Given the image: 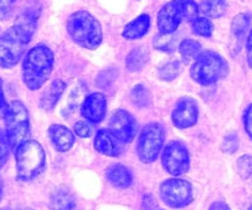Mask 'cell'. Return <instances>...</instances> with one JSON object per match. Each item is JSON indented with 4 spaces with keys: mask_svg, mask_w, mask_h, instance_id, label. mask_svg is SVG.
<instances>
[{
    "mask_svg": "<svg viewBox=\"0 0 252 210\" xmlns=\"http://www.w3.org/2000/svg\"><path fill=\"white\" fill-rule=\"evenodd\" d=\"M244 127L252 140V103L246 108L245 113H244Z\"/></svg>",
    "mask_w": 252,
    "mask_h": 210,
    "instance_id": "obj_33",
    "label": "cell"
},
{
    "mask_svg": "<svg viewBox=\"0 0 252 210\" xmlns=\"http://www.w3.org/2000/svg\"><path fill=\"white\" fill-rule=\"evenodd\" d=\"M209 210H230V208L223 202H216V203L212 204Z\"/></svg>",
    "mask_w": 252,
    "mask_h": 210,
    "instance_id": "obj_35",
    "label": "cell"
},
{
    "mask_svg": "<svg viewBox=\"0 0 252 210\" xmlns=\"http://www.w3.org/2000/svg\"><path fill=\"white\" fill-rule=\"evenodd\" d=\"M66 31L74 43L85 49H96L102 42V29L95 16L85 10L73 12L66 20Z\"/></svg>",
    "mask_w": 252,
    "mask_h": 210,
    "instance_id": "obj_2",
    "label": "cell"
},
{
    "mask_svg": "<svg viewBox=\"0 0 252 210\" xmlns=\"http://www.w3.org/2000/svg\"><path fill=\"white\" fill-rule=\"evenodd\" d=\"M150 98H152V96H150L149 90L143 85L135 86L130 92V100L133 101L135 106H139V107H145V106L149 105Z\"/></svg>",
    "mask_w": 252,
    "mask_h": 210,
    "instance_id": "obj_26",
    "label": "cell"
},
{
    "mask_svg": "<svg viewBox=\"0 0 252 210\" xmlns=\"http://www.w3.org/2000/svg\"><path fill=\"white\" fill-rule=\"evenodd\" d=\"M16 176L21 182H29L38 177L46 167V152L36 140L29 139L15 150Z\"/></svg>",
    "mask_w": 252,
    "mask_h": 210,
    "instance_id": "obj_3",
    "label": "cell"
},
{
    "mask_svg": "<svg viewBox=\"0 0 252 210\" xmlns=\"http://www.w3.org/2000/svg\"><path fill=\"white\" fill-rule=\"evenodd\" d=\"M65 83L62 80H54L52 81L51 85L47 88V90L44 91L43 95H42L41 101H39V105L43 108L44 111H52L56 105L58 103L59 98L63 95L64 90H65Z\"/></svg>",
    "mask_w": 252,
    "mask_h": 210,
    "instance_id": "obj_18",
    "label": "cell"
},
{
    "mask_svg": "<svg viewBox=\"0 0 252 210\" xmlns=\"http://www.w3.org/2000/svg\"><path fill=\"white\" fill-rule=\"evenodd\" d=\"M160 197L171 208H184L193 201L192 184L181 179L166 180L160 184Z\"/></svg>",
    "mask_w": 252,
    "mask_h": 210,
    "instance_id": "obj_9",
    "label": "cell"
},
{
    "mask_svg": "<svg viewBox=\"0 0 252 210\" xmlns=\"http://www.w3.org/2000/svg\"><path fill=\"white\" fill-rule=\"evenodd\" d=\"M161 162L166 172L175 177L182 176L189 169V154L181 142L172 140L162 150Z\"/></svg>",
    "mask_w": 252,
    "mask_h": 210,
    "instance_id": "obj_10",
    "label": "cell"
},
{
    "mask_svg": "<svg viewBox=\"0 0 252 210\" xmlns=\"http://www.w3.org/2000/svg\"><path fill=\"white\" fill-rule=\"evenodd\" d=\"M52 210H73L75 208V198L68 189H57L51 197Z\"/></svg>",
    "mask_w": 252,
    "mask_h": 210,
    "instance_id": "obj_19",
    "label": "cell"
},
{
    "mask_svg": "<svg viewBox=\"0 0 252 210\" xmlns=\"http://www.w3.org/2000/svg\"><path fill=\"white\" fill-rule=\"evenodd\" d=\"M174 34V33H172ZM172 34H162L160 33L159 36L154 38V47L159 51L167 52V53H171L175 49V43H176V38H175Z\"/></svg>",
    "mask_w": 252,
    "mask_h": 210,
    "instance_id": "obj_27",
    "label": "cell"
},
{
    "mask_svg": "<svg viewBox=\"0 0 252 210\" xmlns=\"http://www.w3.org/2000/svg\"><path fill=\"white\" fill-rule=\"evenodd\" d=\"M246 56H248L249 66L252 69V30L249 33L248 41H246Z\"/></svg>",
    "mask_w": 252,
    "mask_h": 210,
    "instance_id": "obj_34",
    "label": "cell"
},
{
    "mask_svg": "<svg viewBox=\"0 0 252 210\" xmlns=\"http://www.w3.org/2000/svg\"><path fill=\"white\" fill-rule=\"evenodd\" d=\"M48 135L52 144L61 152L70 150L75 143V137H74L73 132L61 124H52L48 128Z\"/></svg>",
    "mask_w": 252,
    "mask_h": 210,
    "instance_id": "obj_15",
    "label": "cell"
},
{
    "mask_svg": "<svg viewBox=\"0 0 252 210\" xmlns=\"http://www.w3.org/2000/svg\"><path fill=\"white\" fill-rule=\"evenodd\" d=\"M236 169H238V174L240 175L241 179L246 180L252 175V156L251 155H244V156L239 157L238 162H236Z\"/></svg>",
    "mask_w": 252,
    "mask_h": 210,
    "instance_id": "obj_28",
    "label": "cell"
},
{
    "mask_svg": "<svg viewBox=\"0 0 252 210\" xmlns=\"http://www.w3.org/2000/svg\"><path fill=\"white\" fill-rule=\"evenodd\" d=\"M229 74V64L219 53L206 51L199 53L191 68V78L203 86L213 85Z\"/></svg>",
    "mask_w": 252,
    "mask_h": 210,
    "instance_id": "obj_5",
    "label": "cell"
},
{
    "mask_svg": "<svg viewBox=\"0 0 252 210\" xmlns=\"http://www.w3.org/2000/svg\"><path fill=\"white\" fill-rule=\"evenodd\" d=\"M198 103L192 97H182L177 101L172 111V123L179 129L193 127L198 120Z\"/></svg>",
    "mask_w": 252,
    "mask_h": 210,
    "instance_id": "obj_12",
    "label": "cell"
},
{
    "mask_svg": "<svg viewBox=\"0 0 252 210\" xmlns=\"http://www.w3.org/2000/svg\"><path fill=\"white\" fill-rule=\"evenodd\" d=\"M248 210H252V206H251V207H250V208H249Z\"/></svg>",
    "mask_w": 252,
    "mask_h": 210,
    "instance_id": "obj_40",
    "label": "cell"
},
{
    "mask_svg": "<svg viewBox=\"0 0 252 210\" xmlns=\"http://www.w3.org/2000/svg\"><path fill=\"white\" fill-rule=\"evenodd\" d=\"M201 43L194 39H184L179 46V52L185 59H191L201 53Z\"/></svg>",
    "mask_w": 252,
    "mask_h": 210,
    "instance_id": "obj_23",
    "label": "cell"
},
{
    "mask_svg": "<svg viewBox=\"0 0 252 210\" xmlns=\"http://www.w3.org/2000/svg\"><path fill=\"white\" fill-rule=\"evenodd\" d=\"M17 210H31V209H29V208H22V209H17Z\"/></svg>",
    "mask_w": 252,
    "mask_h": 210,
    "instance_id": "obj_38",
    "label": "cell"
},
{
    "mask_svg": "<svg viewBox=\"0 0 252 210\" xmlns=\"http://www.w3.org/2000/svg\"><path fill=\"white\" fill-rule=\"evenodd\" d=\"M165 142V128L161 123L152 122L140 132L137 143V154L140 161L152 164L159 156Z\"/></svg>",
    "mask_w": 252,
    "mask_h": 210,
    "instance_id": "obj_7",
    "label": "cell"
},
{
    "mask_svg": "<svg viewBox=\"0 0 252 210\" xmlns=\"http://www.w3.org/2000/svg\"><path fill=\"white\" fill-rule=\"evenodd\" d=\"M11 150L10 148L9 142H7V137L5 130H2L0 128V169L5 165V162L7 161V157H9V152Z\"/></svg>",
    "mask_w": 252,
    "mask_h": 210,
    "instance_id": "obj_30",
    "label": "cell"
},
{
    "mask_svg": "<svg viewBox=\"0 0 252 210\" xmlns=\"http://www.w3.org/2000/svg\"><path fill=\"white\" fill-rule=\"evenodd\" d=\"M53 52L46 44H37L27 52L22 63V80L27 89L36 91L48 80L53 70Z\"/></svg>",
    "mask_w": 252,
    "mask_h": 210,
    "instance_id": "obj_1",
    "label": "cell"
},
{
    "mask_svg": "<svg viewBox=\"0 0 252 210\" xmlns=\"http://www.w3.org/2000/svg\"><path fill=\"white\" fill-rule=\"evenodd\" d=\"M150 27V16L148 14H142L127 24L123 30V37L127 39H139L148 33Z\"/></svg>",
    "mask_w": 252,
    "mask_h": 210,
    "instance_id": "obj_17",
    "label": "cell"
},
{
    "mask_svg": "<svg viewBox=\"0 0 252 210\" xmlns=\"http://www.w3.org/2000/svg\"><path fill=\"white\" fill-rule=\"evenodd\" d=\"M5 133L11 150H16L19 145L29 140V111L21 101H12L10 103L9 116L5 120Z\"/></svg>",
    "mask_w": 252,
    "mask_h": 210,
    "instance_id": "obj_6",
    "label": "cell"
},
{
    "mask_svg": "<svg viewBox=\"0 0 252 210\" xmlns=\"http://www.w3.org/2000/svg\"><path fill=\"white\" fill-rule=\"evenodd\" d=\"M199 6V11L207 17H212V19H219L223 15H225L226 4L225 0H202Z\"/></svg>",
    "mask_w": 252,
    "mask_h": 210,
    "instance_id": "obj_20",
    "label": "cell"
},
{
    "mask_svg": "<svg viewBox=\"0 0 252 210\" xmlns=\"http://www.w3.org/2000/svg\"><path fill=\"white\" fill-rule=\"evenodd\" d=\"M7 2L6 0H0V14L2 12H7Z\"/></svg>",
    "mask_w": 252,
    "mask_h": 210,
    "instance_id": "obj_36",
    "label": "cell"
},
{
    "mask_svg": "<svg viewBox=\"0 0 252 210\" xmlns=\"http://www.w3.org/2000/svg\"><path fill=\"white\" fill-rule=\"evenodd\" d=\"M107 111V100L101 92H94L86 96L81 105V115L86 120L91 123L102 122Z\"/></svg>",
    "mask_w": 252,
    "mask_h": 210,
    "instance_id": "obj_13",
    "label": "cell"
},
{
    "mask_svg": "<svg viewBox=\"0 0 252 210\" xmlns=\"http://www.w3.org/2000/svg\"><path fill=\"white\" fill-rule=\"evenodd\" d=\"M10 1H11V2H15V1H16V0H10Z\"/></svg>",
    "mask_w": 252,
    "mask_h": 210,
    "instance_id": "obj_39",
    "label": "cell"
},
{
    "mask_svg": "<svg viewBox=\"0 0 252 210\" xmlns=\"http://www.w3.org/2000/svg\"><path fill=\"white\" fill-rule=\"evenodd\" d=\"M252 20V14L250 12H241V14L236 15L234 17L233 22H231V33L235 36L236 38H243L244 34L249 30Z\"/></svg>",
    "mask_w": 252,
    "mask_h": 210,
    "instance_id": "obj_22",
    "label": "cell"
},
{
    "mask_svg": "<svg viewBox=\"0 0 252 210\" xmlns=\"http://www.w3.org/2000/svg\"><path fill=\"white\" fill-rule=\"evenodd\" d=\"M107 129L118 142L127 144L132 142L137 135L138 123L128 111L117 110L111 116Z\"/></svg>",
    "mask_w": 252,
    "mask_h": 210,
    "instance_id": "obj_11",
    "label": "cell"
},
{
    "mask_svg": "<svg viewBox=\"0 0 252 210\" xmlns=\"http://www.w3.org/2000/svg\"><path fill=\"white\" fill-rule=\"evenodd\" d=\"M95 149L106 156L117 157L122 154V143L118 142L108 129H100L94 140Z\"/></svg>",
    "mask_w": 252,
    "mask_h": 210,
    "instance_id": "obj_14",
    "label": "cell"
},
{
    "mask_svg": "<svg viewBox=\"0 0 252 210\" xmlns=\"http://www.w3.org/2000/svg\"><path fill=\"white\" fill-rule=\"evenodd\" d=\"M220 147H221V150H223L224 152H226V154H234L239 148L238 135L234 134V133L225 135L223 142H221Z\"/></svg>",
    "mask_w": 252,
    "mask_h": 210,
    "instance_id": "obj_29",
    "label": "cell"
},
{
    "mask_svg": "<svg viewBox=\"0 0 252 210\" xmlns=\"http://www.w3.org/2000/svg\"><path fill=\"white\" fill-rule=\"evenodd\" d=\"M10 112V103H7L6 98H5L4 88H2V80L0 79V118L1 120H6Z\"/></svg>",
    "mask_w": 252,
    "mask_h": 210,
    "instance_id": "obj_31",
    "label": "cell"
},
{
    "mask_svg": "<svg viewBox=\"0 0 252 210\" xmlns=\"http://www.w3.org/2000/svg\"><path fill=\"white\" fill-rule=\"evenodd\" d=\"M199 6L194 0H172L160 9L158 29L162 34H172L184 20L193 22L198 17Z\"/></svg>",
    "mask_w": 252,
    "mask_h": 210,
    "instance_id": "obj_4",
    "label": "cell"
},
{
    "mask_svg": "<svg viewBox=\"0 0 252 210\" xmlns=\"http://www.w3.org/2000/svg\"><path fill=\"white\" fill-rule=\"evenodd\" d=\"M149 60V53L143 47L134 48L126 59V66L129 71H139Z\"/></svg>",
    "mask_w": 252,
    "mask_h": 210,
    "instance_id": "obj_21",
    "label": "cell"
},
{
    "mask_svg": "<svg viewBox=\"0 0 252 210\" xmlns=\"http://www.w3.org/2000/svg\"><path fill=\"white\" fill-rule=\"evenodd\" d=\"M2 191H4V186H2V181L1 179H0V201H1L2 198Z\"/></svg>",
    "mask_w": 252,
    "mask_h": 210,
    "instance_id": "obj_37",
    "label": "cell"
},
{
    "mask_svg": "<svg viewBox=\"0 0 252 210\" xmlns=\"http://www.w3.org/2000/svg\"><path fill=\"white\" fill-rule=\"evenodd\" d=\"M106 176L108 181L117 188H128L133 183V175L130 170L121 164H115L108 167Z\"/></svg>",
    "mask_w": 252,
    "mask_h": 210,
    "instance_id": "obj_16",
    "label": "cell"
},
{
    "mask_svg": "<svg viewBox=\"0 0 252 210\" xmlns=\"http://www.w3.org/2000/svg\"><path fill=\"white\" fill-rule=\"evenodd\" d=\"M180 73H181V63L180 61H169L159 69L158 75L161 80L171 81L176 79Z\"/></svg>",
    "mask_w": 252,
    "mask_h": 210,
    "instance_id": "obj_25",
    "label": "cell"
},
{
    "mask_svg": "<svg viewBox=\"0 0 252 210\" xmlns=\"http://www.w3.org/2000/svg\"><path fill=\"white\" fill-rule=\"evenodd\" d=\"M192 31L193 33L198 34L202 37H211L213 34L214 26L212 21L207 17H197L193 22H192Z\"/></svg>",
    "mask_w": 252,
    "mask_h": 210,
    "instance_id": "obj_24",
    "label": "cell"
},
{
    "mask_svg": "<svg viewBox=\"0 0 252 210\" xmlns=\"http://www.w3.org/2000/svg\"><path fill=\"white\" fill-rule=\"evenodd\" d=\"M74 132L78 135L79 138H88L90 135L91 128L90 125L88 124V122H84V120H80V122H76L74 124Z\"/></svg>",
    "mask_w": 252,
    "mask_h": 210,
    "instance_id": "obj_32",
    "label": "cell"
},
{
    "mask_svg": "<svg viewBox=\"0 0 252 210\" xmlns=\"http://www.w3.org/2000/svg\"><path fill=\"white\" fill-rule=\"evenodd\" d=\"M30 42L15 25L6 30L0 36V68L10 69L16 65Z\"/></svg>",
    "mask_w": 252,
    "mask_h": 210,
    "instance_id": "obj_8",
    "label": "cell"
}]
</instances>
